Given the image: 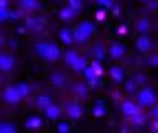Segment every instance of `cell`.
Segmentation results:
<instances>
[{
	"label": "cell",
	"mask_w": 158,
	"mask_h": 133,
	"mask_svg": "<svg viewBox=\"0 0 158 133\" xmlns=\"http://www.w3.org/2000/svg\"><path fill=\"white\" fill-rule=\"evenodd\" d=\"M35 53L44 61H56L61 56V49L53 43H36L35 44Z\"/></svg>",
	"instance_id": "obj_1"
},
{
	"label": "cell",
	"mask_w": 158,
	"mask_h": 133,
	"mask_svg": "<svg viewBox=\"0 0 158 133\" xmlns=\"http://www.w3.org/2000/svg\"><path fill=\"white\" fill-rule=\"evenodd\" d=\"M92 33H94V25L91 22H82V23H79L76 28H74V41L79 43V44H82V43H86L89 38L92 36Z\"/></svg>",
	"instance_id": "obj_2"
},
{
	"label": "cell",
	"mask_w": 158,
	"mask_h": 133,
	"mask_svg": "<svg viewBox=\"0 0 158 133\" xmlns=\"http://www.w3.org/2000/svg\"><path fill=\"white\" fill-rule=\"evenodd\" d=\"M137 100L140 103V107H153L156 102V94L152 87H143L137 95Z\"/></svg>",
	"instance_id": "obj_3"
},
{
	"label": "cell",
	"mask_w": 158,
	"mask_h": 133,
	"mask_svg": "<svg viewBox=\"0 0 158 133\" xmlns=\"http://www.w3.org/2000/svg\"><path fill=\"white\" fill-rule=\"evenodd\" d=\"M2 97H3L5 102H7V103H12V105H17V103H20V102L25 99V97L22 95V92L18 91L17 86H8V87H5Z\"/></svg>",
	"instance_id": "obj_4"
},
{
	"label": "cell",
	"mask_w": 158,
	"mask_h": 133,
	"mask_svg": "<svg viewBox=\"0 0 158 133\" xmlns=\"http://www.w3.org/2000/svg\"><path fill=\"white\" fill-rule=\"evenodd\" d=\"M64 110H66V115L71 117V118H81V117L84 115L82 107L79 105L77 102H74V100L66 102V105H64Z\"/></svg>",
	"instance_id": "obj_5"
},
{
	"label": "cell",
	"mask_w": 158,
	"mask_h": 133,
	"mask_svg": "<svg viewBox=\"0 0 158 133\" xmlns=\"http://www.w3.org/2000/svg\"><path fill=\"white\" fill-rule=\"evenodd\" d=\"M135 46L140 53H150L152 48H153V41H152V38L148 36V34H140V36L137 38Z\"/></svg>",
	"instance_id": "obj_6"
},
{
	"label": "cell",
	"mask_w": 158,
	"mask_h": 133,
	"mask_svg": "<svg viewBox=\"0 0 158 133\" xmlns=\"http://www.w3.org/2000/svg\"><path fill=\"white\" fill-rule=\"evenodd\" d=\"M122 113L125 117H133V115H137V113H140V107L137 105L135 102H132V100H123L122 102Z\"/></svg>",
	"instance_id": "obj_7"
},
{
	"label": "cell",
	"mask_w": 158,
	"mask_h": 133,
	"mask_svg": "<svg viewBox=\"0 0 158 133\" xmlns=\"http://www.w3.org/2000/svg\"><path fill=\"white\" fill-rule=\"evenodd\" d=\"M15 67V59L10 54L0 53V71L2 72H10Z\"/></svg>",
	"instance_id": "obj_8"
},
{
	"label": "cell",
	"mask_w": 158,
	"mask_h": 133,
	"mask_svg": "<svg viewBox=\"0 0 158 133\" xmlns=\"http://www.w3.org/2000/svg\"><path fill=\"white\" fill-rule=\"evenodd\" d=\"M109 54H110L112 59H120V58L125 56V46H123L122 43H118V41L112 43L110 48H109Z\"/></svg>",
	"instance_id": "obj_9"
},
{
	"label": "cell",
	"mask_w": 158,
	"mask_h": 133,
	"mask_svg": "<svg viewBox=\"0 0 158 133\" xmlns=\"http://www.w3.org/2000/svg\"><path fill=\"white\" fill-rule=\"evenodd\" d=\"M41 127H43V120L40 115H31L25 122V128H28V130H40Z\"/></svg>",
	"instance_id": "obj_10"
},
{
	"label": "cell",
	"mask_w": 158,
	"mask_h": 133,
	"mask_svg": "<svg viewBox=\"0 0 158 133\" xmlns=\"http://www.w3.org/2000/svg\"><path fill=\"white\" fill-rule=\"evenodd\" d=\"M44 115H46L49 120H56V118L61 117V107L58 103H51L46 110H44Z\"/></svg>",
	"instance_id": "obj_11"
},
{
	"label": "cell",
	"mask_w": 158,
	"mask_h": 133,
	"mask_svg": "<svg viewBox=\"0 0 158 133\" xmlns=\"http://www.w3.org/2000/svg\"><path fill=\"white\" fill-rule=\"evenodd\" d=\"M59 39L64 43V44H73L74 43V34H73V31L69 28H61L59 30Z\"/></svg>",
	"instance_id": "obj_12"
},
{
	"label": "cell",
	"mask_w": 158,
	"mask_h": 133,
	"mask_svg": "<svg viewBox=\"0 0 158 133\" xmlns=\"http://www.w3.org/2000/svg\"><path fill=\"white\" fill-rule=\"evenodd\" d=\"M51 103H53V99L49 95H38L36 97V107L40 110H46Z\"/></svg>",
	"instance_id": "obj_13"
},
{
	"label": "cell",
	"mask_w": 158,
	"mask_h": 133,
	"mask_svg": "<svg viewBox=\"0 0 158 133\" xmlns=\"http://www.w3.org/2000/svg\"><path fill=\"white\" fill-rule=\"evenodd\" d=\"M109 72H110V76H112V79L115 82H122L123 81V76H125V74H123V69L120 66H112Z\"/></svg>",
	"instance_id": "obj_14"
},
{
	"label": "cell",
	"mask_w": 158,
	"mask_h": 133,
	"mask_svg": "<svg viewBox=\"0 0 158 133\" xmlns=\"http://www.w3.org/2000/svg\"><path fill=\"white\" fill-rule=\"evenodd\" d=\"M49 82H51L53 86H56V87H61V86L66 84V79H64V76L61 72H53L51 77H49Z\"/></svg>",
	"instance_id": "obj_15"
},
{
	"label": "cell",
	"mask_w": 158,
	"mask_h": 133,
	"mask_svg": "<svg viewBox=\"0 0 158 133\" xmlns=\"http://www.w3.org/2000/svg\"><path fill=\"white\" fill-rule=\"evenodd\" d=\"M150 28H152V25H150V22H148L147 18L138 20V23H137V30H138V33H140V34H148Z\"/></svg>",
	"instance_id": "obj_16"
},
{
	"label": "cell",
	"mask_w": 158,
	"mask_h": 133,
	"mask_svg": "<svg viewBox=\"0 0 158 133\" xmlns=\"http://www.w3.org/2000/svg\"><path fill=\"white\" fill-rule=\"evenodd\" d=\"M0 133H17V125L12 122H0Z\"/></svg>",
	"instance_id": "obj_17"
},
{
	"label": "cell",
	"mask_w": 158,
	"mask_h": 133,
	"mask_svg": "<svg viewBox=\"0 0 158 133\" xmlns=\"http://www.w3.org/2000/svg\"><path fill=\"white\" fill-rule=\"evenodd\" d=\"M77 58H79V54L74 51V49H69V51H66V54H64V61H66V64L71 67H73V64L77 61Z\"/></svg>",
	"instance_id": "obj_18"
},
{
	"label": "cell",
	"mask_w": 158,
	"mask_h": 133,
	"mask_svg": "<svg viewBox=\"0 0 158 133\" xmlns=\"http://www.w3.org/2000/svg\"><path fill=\"white\" fill-rule=\"evenodd\" d=\"M106 103H104L102 100H97L96 102V105H94V108H92V113L96 117H102V115H106Z\"/></svg>",
	"instance_id": "obj_19"
},
{
	"label": "cell",
	"mask_w": 158,
	"mask_h": 133,
	"mask_svg": "<svg viewBox=\"0 0 158 133\" xmlns=\"http://www.w3.org/2000/svg\"><path fill=\"white\" fill-rule=\"evenodd\" d=\"M76 15H77V12H76V10H73L71 7L63 8L61 12H59V17H61L63 20H66V22H68V20H73L74 17H76Z\"/></svg>",
	"instance_id": "obj_20"
},
{
	"label": "cell",
	"mask_w": 158,
	"mask_h": 133,
	"mask_svg": "<svg viewBox=\"0 0 158 133\" xmlns=\"http://www.w3.org/2000/svg\"><path fill=\"white\" fill-rule=\"evenodd\" d=\"M87 64H89V62L86 61V58L79 56V58H77V61L73 64V69H74V71H76V72H82L84 69L87 67Z\"/></svg>",
	"instance_id": "obj_21"
},
{
	"label": "cell",
	"mask_w": 158,
	"mask_h": 133,
	"mask_svg": "<svg viewBox=\"0 0 158 133\" xmlns=\"http://www.w3.org/2000/svg\"><path fill=\"white\" fill-rule=\"evenodd\" d=\"M73 92L76 94V95H79V97H86L89 91H87V86H84V84H74Z\"/></svg>",
	"instance_id": "obj_22"
},
{
	"label": "cell",
	"mask_w": 158,
	"mask_h": 133,
	"mask_svg": "<svg viewBox=\"0 0 158 133\" xmlns=\"http://www.w3.org/2000/svg\"><path fill=\"white\" fill-rule=\"evenodd\" d=\"M82 74H84V77H86V81H91V79H94V77H101V76L96 74V71H94V67L91 66V64H87V67L82 71Z\"/></svg>",
	"instance_id": "obj_23"
},
{
	"label": "cell",
	"mask_w": 158,
	"mask_h": 133,
	"mask_svg": "<svg viewBox=\"0 0 158 133\" xmlns=\"http://www.w3.org/2000/svg\"><path fill=\"white\" fill-rule=\"evenodd\" d=\"M17 87H18V91L22 92V95H23V97H28V95H30V92H31V87H30L28 84H25V82L17 84Z\"/></svg>",
	"instance_id": "obj_24"
},
{
	"label": "cell",
	"mask_w": 158,
	"mask_h": 133,
	"mask_svg": "<svg viewBox=\"0 0 158 133\" xmlns=\"http://www.w3.org/2000/svg\"><path fill=\"white\" fill-rule=\"evenodd\" d=\"M20 3H22V7L27 8V10H33V8L38 7V2H36V0H22Z\"/></svg>",
	"instance_id": "obj_25"
},
{
	"label": "cell",
	"mask_w": 158,
	"mask_h": 133,
	"mask_svg": "<svg viewBox=\"0 0 158 133\" xmlns=\"http://www.w3.org/2000/svg\"><path fill=\"white\" fill-rule=\"evenodd\" d=\"M132 123H133V125H137V127L145 125V117H143L142 113H137V115L132 117Z\"/></svg>",
	"instance_id": "obj_26"
},
{
	"label": "cell",
	"mask_w": 158,
	"mask_h": 133,
	"mask_svg": "<svg viewBox=\"0 0 158 133\" xmlns=\"http://www.w3.org/2000/svg\"><path fill=\"white\" fill-rule=\"evenodd\" d=\"M68 7H71L73 10L79 12V10L82 8V0H69V2H68Z\"/></svg>",
	"instance_id": "obj_27"
},
{
	"label": "cell",
	"mask_w": 158,
	"mask_h": 133,
	"mask_svg": "<svg viewBox=\"0 0 158 133\" xmlns=\"http://www.w3.org/2000/svg\"><path fill=\"white\" fill-rule=\"evenodd\" d=\"M94 56H96L97 59H101V58L106 56V51H102V46H101V44H97L96 49H94Z\"/></svg>",
	"instance_id": "obj_28"
},
{
	"label": "cell",
	"mask_w": 158,
	"mask_h": 133,
	"mask_svg": "<svg viewBox=\"0 0 158 133\" xmlns=\"http://www.w3.org/2000/svg\"><path fill=\"white\" fill-rule=\"evenodd\" d=\"M69 128H71V127H69V123L63 122V123H59V125H58V131H59V133H68Z\"/></svg>",
	"instance_id": "obj_29"
},
{
	"label": "cell",
	"mask_w": 158,
	"mask_h": 133,
	"mask_svg": "<svg viewBox=\"0 0 158 133\" xmlns=\"http://www.w3.org/2000/svg\"><path fill=\"white\" fill-rule=\"evenodd\" d=\"M8 17H10L8 10H7V8H2V7H0V23H2V22H5V20H7Z\"/></svg>",
	"instance_id": "obj_30"
},
{
	"label": "cell",
	"mask_w": 158,
	"mask_h": 133,
	"mask_svg": "<svg viewBox=\"0 0 158 133\" xmlns=\"http://www.w3.org/2000/svg\"><path fill=\"white\" fill-rule=\"evenodd\" d=\"M91 66L94 67V71H96V74H97V76H101V74H102V66L99 64V61H92V64H91Z\"/></svg>",
	"instance_id": "obj_31"
},
{
	"label": "cell",
	"mask_w": 158,
	"mask_h": 133,
	"mask_svg": "<svg viewBox=\"0 0 158 133\" xmlns=\"http://www.w3.org/2000/svg\"><path fill=\"white\" fill-rule=\"evenodd\" d=\"M148 64H150V66H153V67H156V66H158V53H156V54H153V56L148 59Z\"/></svg>",
	"instance_id": "obj_32"
},
{
	"label": "cell",
	"mask_w": 158,
	"mask_h": 133,
	"mask_svg": "<svg viewBox=\"0 0 158 133\" xmlns=\"http://www.w3.org/2000/svg\"><path fill=\"white\" fill-rule=\"evenodd\" d=\"M97 3L101 5V7H106V8L112 7V0H97Z\"/></svg>",
	"instance_id": "obj_33"
},
{
	"label": "cell",
	"mask_w": 158,
	"mask_h": 133,
	"mask_svg": "<svg viewBox=\"0 0 158 133\" xmlns=\"http://www.w3.org/2000/svg\"><path fill=\"white\" fill-rule=\"evenodd\" d=\"M125 87H127V91H128V92L135 91V87H137V81H128Z\"/></svg>",
	"instance_id": "obj_34"
},
{
	"label": "cell",
	"mask_w": 158,
	"mask_h": 133,
	"mask_svg": "<svg viewBox=\"0 0 158 133\" xmlns=\"http://www.w3.org/2000/svg\"><path fill=\"white\" fill-rule=\"evenodd\" d=\"M153 117H155L156 120H158V105H156V107L153 105Z\"/></svg>",
	"instance_id": "obj_35"
},
{
	"label": "cell",
	"mask_w": 158,
	"mask_h": 133,
	"mask_svg": "<svg viewBox=\"0 0 158 133\" xmlns=\"http://www.w3.org/2000/svg\"><path fill=\"white\" fill-rule=\"evenodd\" d=\"M104 13H106V10H102V12H99V13H97V18H99V20H102V18H104Z\"/></svg>",
	"instance_id": "obj_36"
},
{
	"label": "cell",
	"mask_w": 158,
	"mask_h": 133,
	"mask_svg": "<svg viewBox=\"0 0 158 133\" xmlns=\"http://www.w3.org/2000/svg\"><path fill=\"white\" fill-rule=\"evenodd\" d=\"M2 44H3V38L0 36V46H2Z\"/></svg>",
	"instance_id": "obj_37"
}]
</instances>
